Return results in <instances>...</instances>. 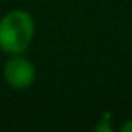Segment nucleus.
<instances>
[{
    "label": "nucleus",
    "mask_w": 132,
    "mask_h": 132,
    "mask_svg": "<svg viewBox=\"0 0 132 132\" xmlns=\"http://www.w3.org/2000/svg\"><path fill=\"white\" fill-rule=\"evenodd\" d=\"M36 35V24L29 11L11 9L0 18V51L7 56L24 54Z\"/></svg>",
    "instance_id": "obj_1"
},
{
    "label": "nucleus",
    "mask_w": 132,
    "mask_h": 132,
    "mask_svg": "<svg viewBox=\"0 0 132 132\" xmlns=\"http://www.w3.org/2000/svg\"><path fill=\"white\" fill-rule=\"evenodd\" d=\"M2 76L6 83L15 90H26L29 89L36 80V67L35 63L24 56V54H13L4 63Z\"/></svg>",
    "instance_id": "obj_2"
},
{
    "label": "nucleus",
    "mask_w": 132,
    "mask_h": 132,
    "mask_svg": "<svg viewBox=\"0 0 132 132\" xmlns=\"http://www.w3.org/2000/svg\"><path fill=\"white\" fill-rule=\"evenodd\" d=\"M121 130H123V132H132V118L127 119V121L121 125Z\"/></svg>",
    "instance_id": "obj_3"
}]
</instances>
